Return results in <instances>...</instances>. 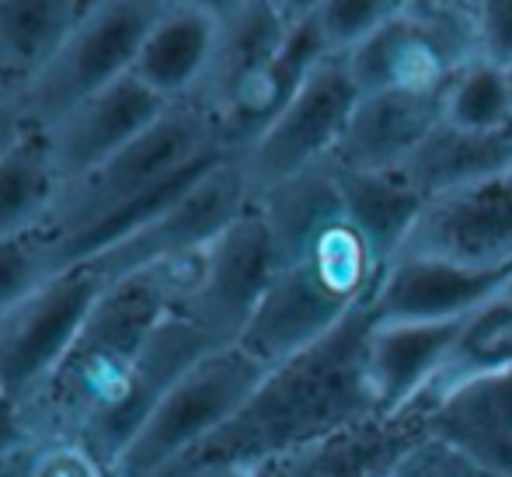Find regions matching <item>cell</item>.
Wrapping results in <instances>:
<instances>
[{"label":"cell","instance_id":"1","mask_svg":"<svg viewBox=\"0 0 512 477\" xmlns=\"http://www.w3.org/2000/svg\"><path fill=\"white\" fill-rule=\"evenodd\" d=\"M255 206L269 227L272 283L241 349L272 370L370 303L387 265L352 223L331 164L262 192Z\"/></svg>","mask_w":512,"mask_h":477},{"label":"cell","instance_id":"2","mask_svg":"<svg viewBox=\"0 0 512 477\" xmlns=\"http://www.w3.org/2000/svg\"><path fill=\"white\" fill-rule=\"evenodd\" d=\"M199 269L203 251L105 286L60 366L18 404L28 436L88 443L112 467L136 432L133 383L143 345L196 289Z\"/></svg>","mask_w":512,"mask_h":477},{"label":"cell","instance_id":"3","mask_svg":"<svg viewBox=\"0 0 512 477\" xmlns=\"http://www.w3.org/2000/svg\"><path fill=\"white\" fill-rule=\"evenodd\" d=\"M377 328L370 303L345 317L331 335L272 366L244 408L216 436L185 453L171 471L157 477H182L209 467H251L300 450L324 436L377 418L366 352Z\"/></svg>","mask_w":512,"mask_h":477},{"label":"cell","instance_id":"4","mask_svg":"<svg viewBox=\"0 0 512 477\" xmlns=\"http://www.w3.org/2000/svg\"><path fill=\"white\" fill-rule=\"evenodd\" d=\"M265 373L269 366L248 356L241 345L209 352L157 401L112 464V477H157L171 471L185 453L216 436L244 408Z\"/></svg>","mask_w":512,"mask_h":477},{"label":"cell","instance_id":"5","mask_svg":"<svg viewBox=\"0 0 512 477\" xmlns=\"http://www.w3.org/2000/svg\"><path fill=\"white\" fill-rule=\"evenodd\" d=\"M359 95L422 91L443 95L450 81L481 60L474 4L425 0L401 4L363 46L345 53Z\"/></svg>","mask_w":512,"mask_h":477},{"label":"cell","instance_id":"6","mask_svg":"<svg viewBox=\"0 0 512 477\" xmlns=\"http://www.w3.org/2000/svg\"><path fill=\"white\" fill-rule=\"evenodd\" d=\"M164 4L168 0H88L84 18L21 101L28 129H46L84 98L122 81Z\"/></svg>","mask_w":512,"mask_h":477},{"label":"cell","instance_id":"7","mask_svg":"<svg viewBox=\"0 0 512 477\" xmlns=\"http://www.w3.org/2000/svg\"><path fill=\"white\" fill-rule=\"evenodd\" d=\"M255 206V192L244 175L241 157H227L206 178H199L185 195H178L168 209L147 220L126 241L112 244L102 255L81 262L102 286L122 283L129 276L154 269L171 258H185L206 251L220 234H227L248 209Z\"/></svg>","mask_w":512,"mask_h":477},{"label":"cell","instance_id":"8","mask_svg":"<svg viewBox=\"0 0 512 477\" xmlns=\"http://www.w3.org/2000/svg\"><path fill=\"white\" fill-rule=\"evenodd\" d=\"M359 98L363 95L352 81L349 60L342 53L324 56L297 91V98L286 105V112L241 154L255 199L304 171L328 164Z\"/></svg>","mask_w":512,"mask_h":477},{"label":"cell","instance_id":"9","mask_svg":"<svg viewBox=\"0 0 512 477\" xmlns=\"http://www.w3.org/2000/svg\"><path fill=\"white\" fill-rule=\"evenodd\" d=\"M272 283V241L258 206L203 251L196 289L175 310L192 321L216 349L241 345Z\"/></svg>","mask_w":512,"mask_h":477},{"label":"cell","instance_id":"10","mask_svg":"<svg viewBox=\"0 0 512 477\" xmlns=\"http://www.w3.org/2000/svg\"><path fill=\"white\" fill-rule=\"evenodd\" d=\"M102 289L95 272L74 265L35 289L0 324V394L21 404L42 387V380L60 366L74 338L81 335Z\"/></svg>","mask_w":512,"mask_h":477},{"label":"cell","instance_id":"11","mask_svg":"<svg viewBox=\"0 0 512 477\" xmlns=\"http://www.w3.org/2000/svg\"><path fill=\"white\" fill-rule=\"evenodd\" d=\"M398 258L492 272L512 265V168L425 202Z\"/></svg>","mask_w":512,"mask_h":477},{"label":"cell","instance_id":"12","mask_svg":"<svg viewBox=\"0 0 512 477\" xmlns=\"http://www.w3.org/2000/svg\"><path fill=\"white\" fill-rule=\"evenodd\" d=\"M213 7V53H209L199 88L185 101L209 112L220 126V115L283 53L286 39L293 35L307 4H279V0H234V4H227V0H220Z\"/></svg>","mask_w":512,"mask_h":477},{"label":"cell","instance_id":"13","mask_svg":"<svg viewBox=\"0 0 512 477\" xmlns=\"http://www.w3.org/2000/svg\"><path fill=\"white\" fill-rule=\"evenodd\" d=\"M168 108L171 101H164L133 74H126L112 88L84 98L81 105L39 129L60 185L77 182L98 164H105L108 157H115L136 136L147 133Z\"/></svg>","mask_w":512,"mask_h":477},{"label":"cell","instance_id":"14","mask_svg":"<svg viewBox=\"0 0 512 477\" xmlns=\"http://www.w3.org/2000/svg\"><path fill=\"white\" fill-rule=\"evenodd\" d=\"M429 411L432 394H422L394 415L366 418L335 436L279 453L251 467V477H384L394 460L429 432Z\"/></svg>","mask_w":512,"mask_h":477},{"label":"cell","instance_id":"15","mask_svg":"<svg viewBox=\"0 0 512 477\" xmlns=\"http://www.w3.org/2000/svg\"><path fill=\"white\" fill-rule=\"evenodd\" d=\"M512 283V265L492 272L460 269L436 258H394L370 310L377 324H432L478 314Z\"/></svg>","mask_w":512,"mask_h":477},{"label":"cell","instance_id":"16","mask_svg":"<svg viewBox=\"0 0 512 477\" xmlns=\"http://www.w3.org/2000/svg\"><path fill=\"white\" fill-rule=\"evenodd\" d=\"M432 394L429 432L481 471L512 477V366L474 373Z\"/></svg>","mask_w":512,"mask_h":477},{"label":"cell","instance_id":"17","mask_svg":"<svg viewBox=\"0 0 512 477\" xmlns=\"http://www.w3.org/2000/svg\"><path fill=\"white\" fill-rule=\"evenodd\" d=\"M443 95H422V91L363 95L328 164L342 171H401L443 122Z\"/></svg>","mask_w":512,"mask_h":477},{"label":"cell","instance_id":"18","mask_svg":"<svg viewBox=\"0 0 512 477\" xmlns=\"http://www.w3.org/2000/svg\"><path fill=\"white\" fill-rule=\"evenodd\" d=\"M471 317L432 324H377L366 352L373 401L380 415L408 408L425 394L457 352Z\"/></svg>","mask_w":512,"mask_h":477},{"label":"cell","instance_id":"19","mask_svg":"<svg viewBox=\"0 0 512 477\" xmlns=\"http://www.w3.org/2000/svg\"><path fill=\"white\" fill-rule=\"evenodd\" d=\"M216 39V7L209 0H168L150 25L129 74L154 95L178 105L192 98L206 74Z\"/></svg>","mask_w":512,"mask_h":477},{"label":"cell","instance_id":"20","mask_svg":"<svg viewBox=\"0 0 512 477\" xmlns=\"http://www.w3.org/2000/svg\"><path fill=\"white\" fill-rule=\"evenodd\" d=\"M324 56H328V46H324L321 32H317L314 4H307V11L300 14L297 28H293V35L286 39L283 53L220 115V136L230 154L241 157L286 112V105L297 98V91L304 88V81L314 74V67Z\"/></svg>","mask_w":512,"mask_h":477},{"label":"cell","instance_id":"21","mask_svg":"<svg viewBox=\"0 0 512 477\" xmlns=\"http://www.w3.org/2000/svg\"><path fill=\"white\" fill-rule=\"evenodd\" d=\"M512 168V129L502 133H467L439 122L429 140L415 150L398 171L425 202L436 195L467 189Z\"/></svg>","mask_w":512,"mask_h":477},{"label":"cell","instance_id":"22","mask_svg":"<svg viewBox=\"0 0 512 477\" xmlns=\"http://www.w3.org/2000/svg\"><path fill=\"white\" fill-rule=\"evenodd\" d=\"M84 11L88 0H0V88L25 101Z\"/></svg>","mask_w":512,"mask_h":477},{"label":"cell","instance_id":"23","mask_svg":"<svg viewBox=\"0 0 512 477\" xmlns=\"http://www.w3.org/2000/svg\"><path fill=\"white\" fill-rule=\"evenodd\" d=\"M331 171H335L338 192L359 234L370 241L380 262L391 265L415 227L418 213L425 209V199L398 171Z\"/></svg>","mask_w":512,"mask_h":477},{"label":"cell","instance_id":"24","mask_svg":"<svg viewBox=\"0 0 512 477\" xmlns=\"http://www.w3.org/2000/svg\"><path fill=\"white\" fill-rule=\"evenodd\" d=\"M60 178L39 129H28L0 157V244L42 230L60 199Z\"/></svg>","mask_w":512,"mask_h":477},{"label":"cell","instance_id":"25","mask_svg":"<svg viewBox=\"0 0 512 477\" xmlns=\"http://www.w3.org/2000/svg\"><path fill=\"white\" fill-rule=\"evenodd\" d=\"M443 122L467 133H502L512 129V91L506 70L471 63L450 81L443 95Z\"/></svg>","mask_w":512,"mask_h":477},{"label":"cell","instance_id":"26","mask_svg":"<svg viewBox=\"0 0 512 477\" xmlns=\"http://www.w3.org/2000/svg\"><path fill=\"white\" fill-rule=\"evenodd\" d=\"M63 269L56 237L46 227L0 244V324Z\"/></svg>","mask_w":512,"mask_h":477},{"label":"cell","instance_id":"27","mask_svg":"<svg viewBox=\"0 0 512 477\" xmlns=\"http://www.w3.org/2000/svg\"><path fill=\"white\" fill-rule=\"evenodd\" d=\"M398 0H317L314 21L328 53H352L398 14Z\"/></svg>","mask_w":512,"mask_h":477},{"label":"cell","instance_id":"28","mask_svg":"<svg viewBox=\"0 0 512 477\" xmlns=\"http://www.w3.org/2000/svg\"><path fill=\"white\" fill-rule=\"evenodd\" d=\"M384 477H495L481 471L474 460H467L460 450H453L450 443L436 439L432 432H425L418 443H411L405 453L391 464V471Z\"/></svg>","mask_w":512,"mask_h":477},{"label":"cell","instance_id":"29","mask_svg":"<svg viewBox=\"0 0 512 477\" xmlns=\"http://www.w3.org/2000/svg\"><path fill=\"white\" fill-rule=\"evenodd\" d=\"M28 477H112V467L77 439H42L35 443Z\"/></svg>","mask_w":512,"mask_h":477},{"label":"cell","instance_id":"30","mask_svg":"<svg viewBox=\"0 0 512 477\" xmlns=\"http://www.w3.org/2000/svg\"><path fill=\"white\" fill-rule=\"evenodd\" d=\"M478 49L488 67H512V0H481L474 4Z\"/></svg>","mask_w":512,"mask_h":477},{"label":"cell","instance_id":"31","mask_svg":"<svg viewBox=\"0 0 512 477\" xmlns=\"http://www.w3.org/2000/svg\"><path fill=\"white\" fill-rule=\"evenodd\" d=\"M25 133H28V122H25V105H21V95L0 88V157H4Z\"/></svg>","mask_w":512,"mask_h":477},{"label":"cell","instance_id":"32","mask_svg":"<svg viewBox=\"0 0 512 477\" xmlns=\"http://www.w3.org/2000/svg\"><path fill=\"white\" fill-rule=\"evenodd\" d=\"M28 443H35V439L28 436L25 422H21L18 401L7 397V394H0V457L21 450V446H28Z\"/></svg>","mask_w":512,"mask_h":477},{"label":"cell","instance_id":"33","mask_svg":"<svg viewBox=\"0 0 512 477\" xmlns=\"http://www.w3.org/2000/svg\"><path fill=\"white\" fill-rule=\"evenodd\" d=\"M39 443V439H35ZM35 443L21 446V450L0 457V477H28L32 474V457H35Z\"/></svg>","mask_w":512,"mask_h":477},{"label":"cell","instance_id":"34","mask_svg":"<svg viewBox=\"0 0 512 477\" xmlns=\"http://www.w3.org/2000/svg\"><path fill=\"white\" fill-rule=\"evenodd\" d=\"M495 310H499V317L506 321V328H509V342H512V283L502 289L499 296H495Z\"/></svg>","mask_w":512,"mask_h":477},{"label":"cell","instance_id":"35","mask_svg":"<svg viewBox=\"0 0 512 477\" xmlns=\"http://www.w3.org/2000/svg\"><path fill=\"white\" fill-rule=\"evenodd\" d=\"M182 477H251V471H244V467H209V471L182 474Z\"/></svg>","mask_w":512,"mask_h":477},{"label":"cell","instance_id":"36","mask_svg":"<svg viewBox=\"0 0 512 477\" xmlns=\"http://www.w3.org/2000/svg\"><path fill=\"white\" fill-rule=\"evenodd\" d=\"M506 77H509V91H512V67L506 70Z\"/></svg>","mask_w":512,"mask_h":477}]
</instances>
